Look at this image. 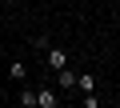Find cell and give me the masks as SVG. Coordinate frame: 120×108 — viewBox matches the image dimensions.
I'll list each match as a JSON object with an SVG mask.
<instances>
[{"label": "cell", "instance_id": "cell-8", "mask_svg": "<svg viewBox=\"0 0 120 108\" xmlns=\"http://www.w3.org/2000/svg\"><path fill=\"white\" fill-rule=\"evenodd\" d=\"M4 4H20V0H4Z\"/></svg>", "mask_w": 120, "mask_h": 108}, {"label": "cell", "instance_id": "cell-7", "mask_svg": "<svg viewBox=\"0 0 120 108\" xmlns=\"http://www.w3.org/2000/svg\"><path fill=\"white\" fill-rule=\"evenodd\" d=\"M84 108H100L96 104V92H84Z\"/></svg>", "mask_w": 120, "mask_h": 108}, {"label": "cell", "instance_id": "cell-1", "mask_svg": "<svg viewBox=\"0 0 120 108\" xmlns=\"http://www.w3.org/2000/svg\"><path fill=\"white\" fill-rule=\"evenodd\" d=\"M36 108H60V88L40 84V88H36Z\"/></svg>", "mask_w": 120, "mask_h": 108}, {"label": "cell", "instance_id": "cell-3", "mask_svg": "<svg viewBox=\"0 0 120 108\" xmlns=\"http://www.w3.org/2000/svg\"><path fill=\"white\" fill-rule=\"evenodd\" d=\"M8 80H12V84H24V80H28V64H24V60H12V64H8Z\"/></svg>", "mask_w": 120, "mask_h": 108}, {"label": "cell", "instance_id": "cell-9", "mask_svg": "<svg viewBox=\"0 0 120 108\" xmlns=\"http://www.w3.org/2000/svg\"><path fill=\"white\" fill-rule=\"evenodd\" d=\"M52 4H60V0H52Z\"/></svg>", "mask_w": 120, "mask_h": 108}, {"label": "cell", "instance_id": "cell-5", "mask_svg": "<svg viewBox=\"0 0 120 108\" xmlns=\"http://www.w3.org/2000/svg\"><path fill=\"white\" fill-rule=\"evenodd\" d=\"M76 88H80V92H96V76H88V72L76 76Z\"/></svg>", "mask_w": 120, "mask_h": 108}, {"label": "cell", "instance_id": "cell-2", "mask_svg": "<svg viewBox=\"0 0 120 108\" xmlns=\"http://www.w3.org/2000/svg\"><path fill=\"white\" fill-rule=\"evenodd\" d=\"M48 68H52V72L68 68V52H64V48H48Z\"/></svg>", "mask_w": 120, "mask_h": 108}, {"label": "cell", "instance_id": "cell-6", "mask_svg": "<svg viewBox=\"0 0 120 108\" xmlns=\"http://www.w3.org/2000/svg\"><path fill=\"white\" fill-rule=\"evenodd\" d=\"M20 104L24 108H36V88H20Z\"/></svg>", "mask_w": 120, "mask_h": 108}, {"label": "cell", "instance_id": "cell-4", "mask_svg": "<svg viewBox=\"0 0 120 108\" xmlns=\"http://www.w3.org/2000/svg\"><path fill=\"white\" fill-rule=\"evenodd\" d=\"M56 88H60V92L76 88V76H72V68H60V72H56Z\"/></svg>", "mask_w": 120, "mask_h": 108}]
</instances>
